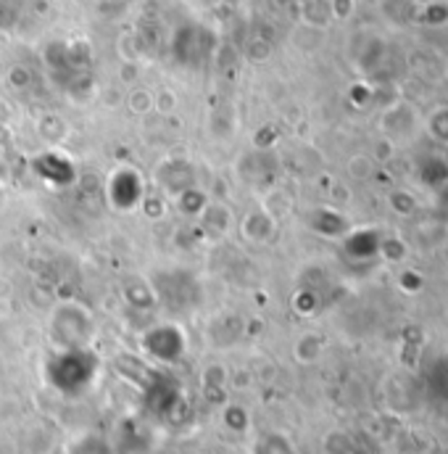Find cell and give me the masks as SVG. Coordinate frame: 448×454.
<instances>
[{
    "label": "cell",
    "instance_id": "1",
    "mask_svg": "<svg viewBox=\"0 0 448 454\" xmlns=\"http://www.w3.org/2000/svg\"><path fill=\"white\" fill-rule=\"evenodd\" d=\"M428 127H430V135L433 137L446 140L448 143V109H438V112L433 114L430 121H428Z\"/></svg>",
    "mask_w": 448,
    "mask_h": 454
}]
</instances>
